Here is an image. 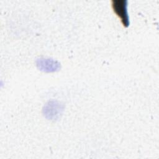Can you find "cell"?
Returning a JSON list of instances; mask_svg holds the SVG:
<instances>
[{
	"mask_svg": "<svg viewBox=\"0 0 159 159\" xmlns=\"http://www.w3.org/2000/svg\"><path fill=\"white\" fill-rule=\"evenodd\" d=\"M112 7L116 14L120 17L124 26L128 27L130 22L127 14V0H112Z\"/></svg>",
	"mask_w": 159,
	"mask_h": 159,
	"instance_id": "cell-1",
	"label": "cell"
}]
</instances>
